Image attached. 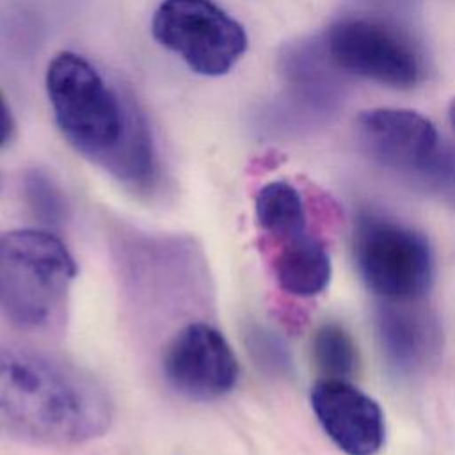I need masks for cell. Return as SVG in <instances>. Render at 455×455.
Masks as SVG:
<instances>
[{
	"mask_svg": "<svg viewBox=\"0 0 455 455\" xmlns=\"http://www.w3.org/2000/svg\"><path fill=\"white\" fill-rule=\"evenodd\" d=\"M46 92L64 139L124 187L149 192L158 158L148 121L130 94L110 87L82 55L57 53L46 69Z\"/></svg>",
	"mask_w": 455,
	"mask_h": 455,
	"instance_id": "cell-1",
	"label": "cell"
},
{
	"mask_svg": "<svg viewBox=\"0 0 455 455\" xmlns=\"http://www.w3.org/2000/svg\"><path fill=\"white\" fill-rule=\"evenodd\" d=\"M112 421L105 387L46 352L0 343V437L30 444H80Z\"/></svg>",
	"mask_w": 455,
	"mask_h": 455,
	"instance_id": "cell-2",
	"label": "cell"
},
{
	"mask_svg": "<svg viewBox=\"0 0 455 455\" xmlns=\"http://www.w3.org/2000/svg\"><path fill=\"white\" fill-rule=\"evenodd\" d=\"M76 263L46 229L0 233V313L14 325L43 331L62 320Z\"/></svg>",
	"mask_w": 455,
	"mask_h": 455,
	"instance_id": "cell-3",
	"label": "cell"
},
{
	"mask_svg": "<svg viewBox=\"0 0 455 455\" xmlns=\"http://www.w3.org/2000/svg\"><path fill=\"white\" fill-rule=\"evenodd\" d=\"M352 254L361 279L384 302L418 300L434 277L427 238L380 213L364 212L357 217Z\"/></svg>",
	"mask_w": 455,
	"mask_h": 455,
	"instance_id": "cell-4",
	"label": "cell"
},
{
	"mask_svg": "<svg viewBox=\"0 0 455 455\" xmlns=\"http://www.w3.org/2000/svg\"><path fill=\"white\" fill-rule=\"evenodd\" d=\"M151 34L203 76L229 73L249 44L243 27L212 0H164Z\"/></svg>",
	"mask_w": 455,
	"mask_h": 455,
	"instance_id": "cell-5",
	"label": "cell"
},
{
	"mask_svg": "<svg viewBox=\"0 0 455 455\" xmlns=\"http://www.w3.org/2000/svg\"><path fill=\"white\" fill-rule=\"evenodd\" d=\"M336 68L384 85L405 89L419 82L421 60L396 28L371 18H343L322 36Z\"/></svg>",
	"mask_w": 455,
	"mask_h": 455,
	"instance_id": "cell-6",
	"label": "cell"
},
{
	"mask_svg": "<svg viewBox=\"0 0 455 455\" xmlns=\"http://www.w3.org/2000/svg\"><path fill=\"white\" fill-rule=\"evenodd\" d=\"M162 371L180 395L206 402L235 387L238 361L222 332L206 322H190L167 341Z\"/></svg>",
	"mask_w": 455,
	"mask_h": 455,
	"instance_id": "cell-7",
	"label": "cell"
},
{
	"mask_svg": "<svg viewBox=\"0 0 455 455\" xmlns=\"http://www.w3.org/2000/svg\"><path fill=\"white\" fill-rule=\"evenodd\" d=\"M355 132L370 158L418 185L443 146L435 126L409 108L364 110L355 119Z\"/></svg>",
	"mask_w": 455,
	"mask_h": 455,
	"instance_id": "cell-8",
	"label": "cell"
},
{
	"mask_svg": "<svg viewBox=\"0 0 455 455\" xmlns=\"http://www.w3.org/2000/svg\"><path fill=\"white\" fill-rule=\"evenodd\" d=\"M279 73L286 85L284 114L291 128L325 123L345 96V73L329 57L323 37L299 39L279 53Z\"/></svg>",
	"mask_w": 455,
	"mask_h": 455,
	"instance_id": "cell-9",
	"label": "cell"
},
{
	"mask_svg": "<svg viewBox=\"0 0 455 455\" xmlns=\"http://www.w3.org/2000/svg\"><path fill=\"white\" fill-rule=\"evenodd\" d=\"M311 407L323 432L347 455H375L382 448L386 425L379 403L345 379L316 382Z\"/></svg>",
	"mask_w": 455,
	"mask_h": 455,
	"instance_id": "cell-10",
	"label": "cell"
},
{
	"mask_svg": "<svg viewBox=\"0 0 455 455\" xmlns=\"http://www.w3.org/2000/svg\"><path fill=\"white\" fill-rule=\"evenodd\" d=\"M375 331L386 364L402 377L423 371L441 350L439 323L416 300L384 302L375 315Z\"/></svg>",
	"mask_w": 455,
	"mask_h": 455,
	"instance_id": "cell-11",
	"label": "cell"
},
{
	"mask_svg": "<svg viewBox=\"0 0 455 455\" xmlns=\"http://www.w3.org/2000/svg\"><path fill=\"white\" fill-rule=\"evenodd\" d=\"M272 268L277 284L295 297L322 293L332 274L325 245L309 233L277 243Z\"/></svg>",
	"mask_w": 455,
	"mask_h": 455,
	"instance_id": "cell-12",
	"label": "cell"
},
{
	"mask_svg": "<svg viewBox=\"0 0 455 455\" xmlns=\"http://www.w3.org/2000/svg\"><path fill=\"white\" fill-rule=\"evenodd\" d=\"M254 210L258 226L277 243L307 233L304 199L299 190L286 181L263 185L256 194Z\"/></svg>",
	"mask_w": 455,
	"mask_h": 455,
	"instance_id": "cell-13",
	"label": "cell"
},
{
	"mask_svg": "<svg viewBox=\"0 0 455 455\" xmlns=\"http://www.w3.org/2000/svg\"><path fill=\"white\" fill-rule=\"evenodd\" d=\"M313 357L329 379H347L357 364L355 345L350 334L338 323H325L315 332Z\"/></svg>",
	"mask_w": 455,
	"mask_h": 455,
	"instance_id": "cell-14",
	"label": "cell"
},
{
	"mask_svg": "<svg viewBox=\"0 0 455 455\" xmlns=\"http://www.w3.org/2000/svg\"><path fill=\"white\" fill-rule=\"evenodd\" d=\"M23 196L30 213L48 228H59L68 217V203L53 178L41 171L30 169L23 176Z\"/></svg>",
	"mask_w": 455,
	"mask_h": 455,
	"instance_id": "cell-15",
	"label": "cell"
},
{
	"mask_svg": "<svg viewBox=\"0 0 455 455\" xmlns=\"http://www.w3.org/2000/svg\"><path fill=\"white\" fill-rule=\"evenodd\" d=\"M247 347L254 363L274 377H283L291 368V357L283 339L265 327H251L247 331Z\"/></svg>",
	"mask_w": 455,
	"mask_h": 455,
	"instance_id": "cell-16",
	"label": "cell"
},
{
	"mask_svg": "<svg viewBox=\"0 0 455 455\" xmlns=\"http://www.w3.org/2000/svg\"><path fill=\"white\" fill-rule=\"evenodd\" d=\"M12 132H14V119L5 98L0 92V148L9 142V139L12 137Z\"/></svg>",
	"mask_w": 455,
	"mask_h": 455,
	"instance_id": "cell-17",
	"label": "cell"
},
{
	"mask_svg": "<svg viewBox=\"0 0 455 455\" xmlns=\"http://www.w3.org/2000/svg\"><path fill=\"white\" fill-rule=\"evenodd\" d=\"M448 119H450V124H451V128L455 132V98L448 105Z\"/></svg>",
	"mask_w": 455,
	"mask_h": 455,
	"instance_id": "cell-18",
	"label": "cell"
},
{
	"mask_svg": "<svg viewBox=\"0 0 455 455\" xmlns=\"http://www.w3.org/2000/svg\"><path fill=\"white\" fill-rule=\"evenodd\" d=\"M393 2H395V4H398V2H400V4H411L412 0H393Z\"/></svg>",
	"mask_w": 455,
	"mask_h": 455,
	"instance_id": "cell-19",
	"label": "cell"
}]
</instances>
